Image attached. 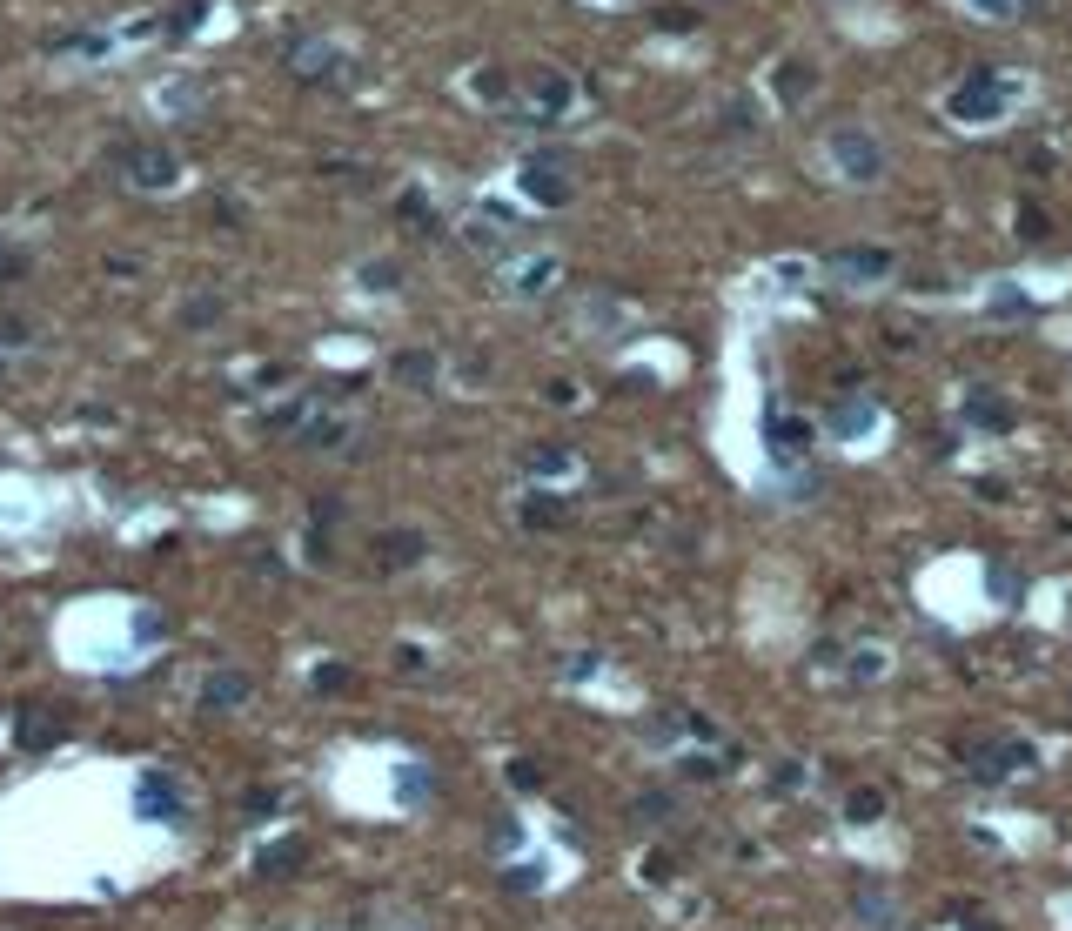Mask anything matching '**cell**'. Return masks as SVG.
<instances>
[{
    "label": "cell",
    "mask_w": 1072,
    "mask_h": 931,
    "mask_svg": "<svg viewBox=\"0 0 1072 931\" xmlns=\"http://www.w3.org/2000/svg\"><path fill=\"white\" fill-rule=\"evenodd\" d=\"M825 155H831V168H838L845 181H858V188L885 175V148H878V141H871L865 128H831Z\"/></svg>",
    "instance_id": "6da1fadb"
},
{
    "label": "cell",
    "mask_w": 1072,
    "mask_h": 931,
    "mask_svg": "<svg viewBox=\"0 0 1072 931\" xmlns=\"http://www.w3.org/2000/svg\"><path fill=\"white\" fill-rule=\"evenodd\" d=\"M1005 108H1012V81H999V74H972V81L952 94V114L972 121V128H979V121H999Z\"/></svg>",
    "instance_id": "7a4b0ae2"
},
{
    "label": "cell",
    "mask_w": 1072,
    "mask_h": 931,
    "mask_svg": "<svg viewBox=\"0 0 1072 931\" xmlns=\"http://www.w3.org/2000/svg\"><path fill=\"white\" fill-rule=\"evenodd\" d=\"M1032 764H1039V751H1032V744H1019V737H992V744H979V751H972V771H979L985 784H1005V777L1032 771Z\"/></svg>",
    "instance_id": "3957f363"
},
{
    "label": "cell",
    "mask_w": 1072,
    "mask_h": 931,
    "mask_svg": "<svg viewBox=\"0 0 1072 931\" xmlns=\"http://www.w3.org/2000/svg\"><path fill=\"white\" fill-rule=\"evenodd\" d=\"M825 268H831V282H845V289H871V282L892 275V255L885 248H838Z\"/></svg>",
    "instance_id": "277c9868"
},
{
    "label": "cell",
    "mask_w": 1072,
    "mask_h": 931,
    "mask_svg": "<svg viewBox=\"0 0 1072 931\" xmlns=\"http://www.w3.org/2000/svg\"><path fill=\"white\" fill-rule=\"evenodd\" d=\"M121 175L134 181V188H168V181H175V155H168V148H161V141H141V148H121Z\"/></svg>",
    "instance_id": "5b68a950"
},
{
    "label": "cell",
    "mask_w": 1072,
    "mask_h": 931,
    "mask_svg": "<svg viewBox=\"0 0 1072 931\" xmlns=\"http://www.w3.org/2000/svg\"><path fill=\"white\" fill-rule=\"evenodd\" d=\"M523 188H530V201H550V208L570 201V175L550 168V161H530V168H523Z\"/></svg>",
    "instance_id": "8992f818"
},
{
    "label": "cell",
    "mask_w": 1072,
    "mask_h": 931,
    "mask_svg": "<svg viewBox=\"0 0 1072 931\" xmlns=\"http://www.w3.org/2000/svg\"><path fill=\"white\" fill-rule=\"evenodd\" d=\"M550 282H557V255H530V262L510 275V295H516V302H530V295H543Z\"/></svg>",
    "instance_id": "52a82bcc"
},
{
    "label": "cell",
    "mask_w": 1072,
    "mask_h": 931,
    "mask_svg": "<svg viewBox=\"0 0 1072 931\" xmlns=\"http://www.w3.org/2000/svg\"><path fill=\"white\" fill-rule=\"evenodd\" d=\"M141 811H161V818L175 824V818H181V791H175L161 771H148V777H141Z\"/></svg>",
    "instance_id": "ba28073f"
},
{
    "label": "cell",
    "mask_w": 1072,
    "mask_h": 931,
    "mask_svg": "<svg viewBox=\"0 0 1072 931\" xmlns=\"http://www.w3.org/2000/svg\"><path fill=\"white\" fill-rule=\"evenodd\" d=\"M242 697H248L242 670H222V677H208V690H201V704H208V710H235Z\"/></svg>",
    "instance_id": "9c48e42d"
},
{
    "label": "cell",
    "mask_w": 1072,
    "mask_h": 931,
    "mask_svg": "<svg viewBox=\"0 0 1072 931\" xmlns=\"http://www.w3.org/2000/svg\"><path fill=\"white\" fill-rule=\"evenodd\" d=\"M530 108L536 114H563L570 108V81H563V74H543V81L530 88Z\"/></svg>",
    "instance_id": "30bf717a"
},
{
    "label": "cell",
    "mask_w": 1072,
    "mask_h": 931,
    "mask_svg": "<svg viewBox=\"0 0 1072 931\" xmlns=\"http://www.w3.org/2000/svg\"><path fill=\"white\" fill-rule=\"evenodd\" d=\"M416 556H423V536H416V530H396V536H382V563H389V570H409Z\"/></svg>",
    "instance_id": "8fae6325"
},
{
    "label": "cell",
    "mask_w": 1072,
    "mask_h": 931,
    "mask_svg": "<svg viewBox=\"0 0 1072 931\" xmlns=\"http://www.w3.org/2000/svg\"><path fill=\"white\" fill-rule=\"evenodd\" d=\"M965 416H972V422H985V429H1005V422H1012V409H1005V402L992 396V389H972Z\"/></svg>",
    "instance_id": "7c38bea8"
},
{
    "label": "cell",
    "mask_w": 1072,
    "mask_h": 931,
    "mask_svg": "<svg viewBox=\"0 0 1072 931\" xmlns=\"http://www.w3.org/2000/svg\"><path fill=\"white\" fill-rule=\"evenodd\" d=\"M289 61L302 67V81H322V74H329V67H335V54H329V47H295Z\"/></svg>",
    "instance_id": "4fadbf2b"
},
{
    "label": "cell",
    "mask_w": 1072,
    "mask_h": 931,
    "mask_svg": "<svg viewBox=\"0 0 1072 931\" xmlns=\"http://www.w3.org/2000/svg\"><path fill=\"white\" fill-rule=\"evenodd\" d=\"M865 429H878V409H871V402H851V409H838V436H865Z\"/></svg>",
    "instance_id": "5bb4252c"
},
{
    "label": "cell",
    "mask_w": 1072,
    "mask_h": 931,
    "mask_svg": "<svg viewBox=\"0 0 1072 931\" xmlns=\"http://www.w3.org/2000/svg\"><path fill=\"white\" fill-rule=\"evenodd\" d=\"M302 858H309L302 844H275V851H262V871H268V878H282V871H295Z\"/></svg>",
    "instance_id": "9a60e30c"
},
{
    "label": "cell",
    "mask_w": 1072,
    "mask_h": 931,
    "mask_svg": "<svg viewBox=\"0 0 1072 931\" xmlns=\"http://www.w3.org/2000/svg\"><path fill=\"white\" fill-rule=\"evenodd\" d=\"M530 469H536V476H563V469H570V449H557V443L530 449Z\"/></svg>",
    "instance_id": "2e32d148"
},
{
    "label": "cell",
    "mask_w": 1072,
    "mask_h": 931,
    "mask_svg": "<svg viewBox=\"0 0 1072 931\" xmlns=\"http://www.w3.org/2000/svg\"><path fill=\"white\" fill-rule=\"evenodd\" d=\"M804 88H811V74H804L798 61H791V67H778V94H784V101H804Z\"/></svg>",
    "instance_id": "e0dca14e"
},
{
    "label": "cell",
    "mask_w": 1072,
    "mask_h": 931,
    "mask_svg": "<svg viewBox=\"0 0 1072 931\" xmlns=\"http://www.w3.org/2000/svg\"><path fill=\"white\" fill-rule=\"evenodd\" d=\"M851 818L865 824V818H878V811H885V791H851V804H845Z\"/></svg>",
    "instance_id": "ac0fdd59"
},
{
    "label": "cell",
    "mask_w": 1072,
    "mask_h": 931,
    "mask_svg": "<svg viewBox=\"0 0 1072 931\" xmlns=\"http://www.w3.org/2000/svg\"><path fill=\"white\" fill-rule=\"evenodd\" d=\"M992 315H1026V295H1019V282H999V295H992Z\"/></svg>",
    "instance_id": "d6986e66"
},
{
    "label": "cell",
    "mask_w": 1072,
    "mask_h": 931,
    "mask_svg": "<svg viewBox=\"0 0 1072 931\" xmlns=\"http://www.w3.org/2000/svg\"><path fill=\"white\" fill-rule=\"evenodd\" d=\"M851 677H858V684H865V677H885V650H858V657H851Z\"/></svg>",
    "instance_id": "ffe728a7"
},
{
    "label": "cell",
    "mask_w": 1072,
    "mask_h": 931,
    "mask_svg": "<svg viewBox=\"0 0 1072 931\" xmlns=\"http://www.w3.org/2000/svg\"><path fill=\"white\" fill-rule=\"evenodd\" d=\"M858 918H878V925H885V918H892V898H885V891H858Z\"/></svg>",
    "instance_id": "44dd1931"
},
{
    "label": "cell",
    "mask_w": 1072,
    "mask_h": 931,
    "mask_svg": "<svg viewBox=\"0 0 1072 931\" xmlns=\"http://www.w3.org/2000/svg\"><path fill=\"white\" fill-rule=\"evenodd\" d=\"M396 376H402V382H429V376H436V362H429V355H402Z\"/></svg>",
    "instance_id": "7402d4cb"
},
{
    "label": "cell",
    "mask_w": 1072,
    "mask_h": 931,
    "mask_svg": "<svg viewBox=\"0 0 1072 931\" xmlns=\"http://www.w3.org/2000/svg\"><path fill=\"white\" fill-rule=\"evenodd\" d=\"M523 516H530V523H557L563 503H557V496H530V510H523Z\"/></svg>",
    "instance_id": "603a6c76"
},
{
    "label": "cell",
    "mask_w": 1072,
    "mask_h": 931,
    "mask_svg": "<svg viewBox=\"0 0 1072 931\" xmlns=\"http://www.w3.org/2000/svg\"><path fill=\"white\" fill-rule=\"evenodd\" d=\"M972 7H985L992 21H1005V14H1012V0H972Z\"/></svg>",
    "instance_id": "cb8c5ba5"
}]
</instances>
